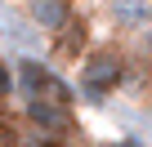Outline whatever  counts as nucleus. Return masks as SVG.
Masks as SVG:
<instances>
[{"mask_svg":"<svg viewBox=\"0 0 152 147\" xmlns=\"http://www.w3.org/2000/svg\"><path fill=\"white\" fill-rule=\"evenodd\" d=\"M121 58L116 54H94L85 67H81V89L90 94V98H103V94H112L116 85H121Z\"/></svg>","mask_w":152,"mask_h":147,"instance_id":"obj_1","label":"nucleus"},{"mask_svg":"<svg viewBox=\"0 0 152 147\" xmlns=\"http://www.w3.org/2000/svg\"><path fill=\"white\" fill-rule=\"evenodd\" d=\"M27 18L40 31H67L72 27V0H27Z\"/></svg>","mask_w":152,"mask_h":147,"instance_id":"obj_2","label":"nucleus"},{"mask_svg":"<svg viewBox=\"0 0 152 147\" xmlns=\"http://www.w3.org/2000/svg\"><path fill=\"white\" fill-rule=\"evenodd\" d=\"M107 14L125 31H148L152 27V5L148 0H107Z\"/></svg>","mask_w":152,"mask_h":147,"instance_id":"obj_3","label":"nucleus"},{"mask_svg":"<svg viewBox=\"0 0 152 147\" xmlns=\"http://www.w3.org/2000/svg\"><path fill=\"white\" fill-rule=\"evenodd\" d=\"M27 116H31L40 129H54V134H63V129L72 125L67 107H63V103H54V98H27Z\"/></svg>","mask_w":152,"mask_h":147,"instance_id":"obj_4","label":"nucleus"},{"mask_svg":"<svg viewBox=\"0 0 152 147\" xmlns=\"http://www.w3.org/2000/svg\"><path fill=\"white\" fill-rule=\"evenodd\" d=\"M81 45H85V27H81V22H72V27L63 31V54H76Z\"/></svg>","mask_w":152,"mask_h":147,"instance_id":"obj_5","label":"nucleus"},{"mask_svg":"<svg viewBox=\"0 0 152 147\" xmlns=\"http://www.w3.org/2000/svg\"><path fill=\"white\" fill-rule=\"evenodd\" d=\"M9 89H14V80H9V71L0 67V94H9Z\"/></svg>","mask_w":152,"mask_h":147,"instance_id":"obj_6","label":"nucleus"},{"mask_svg":"<svg viewBox=\"0 0 152 147\" xmlns=\"http://www.w3.org/2000/svg\"><path fill=\"white\" fill-rule=\"evenodd\" d=\"M143 49H148V54H152V27H148V31H143Z\"/></svg>","mask_w":152,"mask_h":147,"instance_id":"obj_7","label":"nucleus"}]
</instances>
